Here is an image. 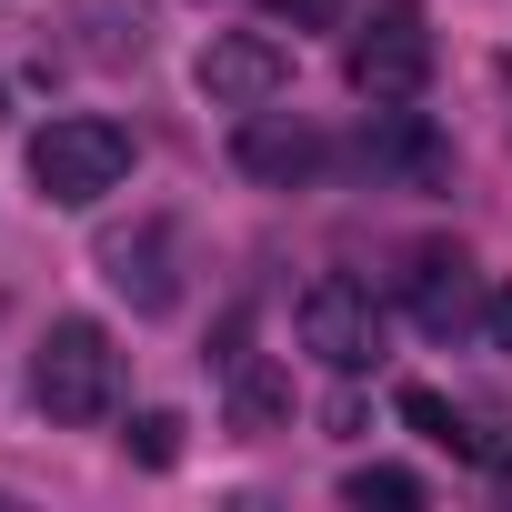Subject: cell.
I'll return each mask as SVG.
<instances>
[{"label":"cell","instance_id":"obj_1","mask_svg":"<svg viewBox=\"0 0 512 512\" xmlns=\"http://www.w3.org/2000/svg\"><path fill=\"white\" fill-rule=\"evenodd\" d=\"M31 402L51 412V422H101L111 402H121V352H111V332L101 322H51L41 342H31Z\"/></svg>","mask_w":512,"mask_h":512},{"label":"cell","instance_id":"obj_2","mask_svg":"<svg viewBox=\"0 0 512 512\" xmlns=\"http://www.w3.org/2000/svg\"><path fill=\"white\" fill-rule=\"evenodd\" d=\"M31 181H41V201L91 211L101 191H121V181H131V131H121V121H101V111H71V121H51V131L31 141Z\"/></svg>","mask_w":512,"mask_h":512},{"label":"cell","instance_id":"obj_3","mask_svg":"<svg viewBox=\"0 0 512 512\" xmlns=\"http://www.w3.org/2000/svg\"><path fill=\"white\" fill-rule=\"evenodd\" d=\"M292 322H302V352H312L322 372H372V362H382V302H372V282H342V272H332V282L302 292Z\"/></svg>","mask_w":512,"mask_h":512},{"label":"cell","instance_id":"obj_4","mask_svg":"<svg viewBox=\"0 0 512 512\" xmlns=\"http://www.w3.org/2000/svg\"><path fill=\"white\" fill-rule=\"evenodd\" d=\"M342 71H352V91H362L372 111H402V101H422V91H432V31L392 0V11L352 41V61H342Z\"/></svg>","mask_w":512,"mask_h":512},{"label":"cell","instance_id":"obj_5","mask_svg":"<svg viewBox=\"0 0 512 512\" xmlns=\"http://www.w3.org/2000/svg\"><path fill=\"white\" fill-rule=\"evenodd\" d=\"M101 282H111L141 322L181 312V231H171V221H131V231H111V241H101Z\"/></svg>","mask_w":512,"mask_h":512},{"label":"cell","instance_id":"obj_6","mask_svg":"<svg viewBox=\"0 0 512 512\" xmlns=\"http://www.w3.org/2000/svg\"><path fill=\"white\" fill-rule=\"evenodd\" d=\"M282 91H292V51L272 31H211V51H201V101L211 111H262Z\"/></svg>","mask_w":512,"mask_h":512},{"label":"cell","instance_id":"obj_7","mask_svg":"<svg viewBox=\"0 0 512 512\" xmlns=\"http://www.w3.org/2000/svg\"><path fill=\"white\" fill-rule=\"evenodd\" d=\"M231 161H241L251 181H272V191H302L332 151H322V131H312V121H292V111H272V101H262V111H241Z\"/></svg>","mask_w":512,"mask_h":512},{"label":"cell","instance_id":"obj_8","mask_svg":"<svg viewBox=\"0 0 512 512\" xmlns=\"http://www.w3.org/2000/svg\"><path fill=\"white\" fill-rule=\"evenodd\" d=\"M402 312H412L432 342H452V332L482 312V282H472V262H462L452 241H422L412 262H402Z\"/></svg>","mask_w":512,"mask_h":512},{"label":"cell","instance_id":"obj_9","mask_svg":"<svg viewBox=\"0 0 512 512\" xmlns=\"http://www.w3.org/2000/svg\"><path fill=\"white\" fill-rule=\"evenodd\" d=\"M71 51H81L91 71L151 61V0H71Z\"/></svg>","mask_w":512,"mask_h":512},{"label":"cell","instance_id":"obj_10","mask_svg":"<svg viewBox=\"0 0 512 512\" xmlns=\"http://www.w3.org/2000/svg\"><path fill=\"white\" fill-rule=\"evenodd\" d=\"M221 392H231V422L241 432H282L292 422V382L262 352H241V322H231V352H221Z\"/></svg>","mask_w":512,"mask_h":512},{"label":"cell","instance_id":"obj_11","mask_svg":"<svg viewBox=\"0 0 512 512\" xmlns=\"http://www.w3.org/2000/svg\"><path fill=\"white\" fill-rule=\"evenodd\" d=\"M362 161H382V171H402V181H432V171H442V141H432V131H422V111L402 101V111H372Z\"/></svg>","mask_w":512,"mask_h":512},{"label":"cell","instance_id":"obj_12","mask_svg":"<svg viewBox=\"0 0 512 512\" xmlns=\"http://www.w3.org/2000/svg\"><path fill=\"white\" fill-rule=\"evenodd\" d=\"M402 422H412L422 442H442V452H462V462H472V412H462V402H442L432 382H402Z\"/></svg>","mask_w":512,"mask_h":512},{"label":"cell","instance_id":"obj_13","mask_svg":"<svg viewBox=\"0 0 512 512\" xmlns=\"http://www.w3.org/2000/svg\"><path fill=\"white\" fill-rule=\"evenodd\" d=\"M342 502H382V512H412L422 502V472H402V462H362V472H342Z\"/></svg>","mask_w":512,"mask_h":512},{"label":"cell","instance_id":"obj_14","mask_svg":"<svg viewBox=\"0 0 512 512\" xmlns=\"http://www.w3.org/2000/svg\"><path fill=\"white\" fill-rule=\"evenodd\" d=\"M181 432H191L181 412H131V432H121V452H131L141 472H171V462H181Z\"/></svg>","mask_w":512,"mask_h":512},{"label":"cell","instance_id":"obj_15","mask_svg":"<svg viewBox=\"0 0 512 512\" xmlns=\"http://www.w3.org/2000/svg\"><path fill=\"white\" fill-rule=\"evenodd\" d=\"M262 11H272L282 31H332V21H342V0H262Z\"/></svg>","mask_w":512,"mask_h":512},{"label":"cell","instance_id":"obj_16","mask_svg":"<svg viewBox=\"0 0 512 512\" xmlns=\"http://www.w3.org/2000/svg\"><path fill=\"white\" fill-rule=\"evenodd\" d=\"M482 332H492V342H502V352H512V282H502V292H492V302H482Z\"/></svg>","mask_w":512,"mask_h":512},{"label":"cell","instance_id":"obj_17","mask_svg":"<svg viewBox=\"0 0 512 512\" xmlns=\"http://www.w3.org/2000/svg\"><path fill=\"white\" fill-rule=\"evenodd\" d=\"M0 101H11V91H0Z\"/></svg>","mask_w":512,"mask_h":512}]
</instances>
